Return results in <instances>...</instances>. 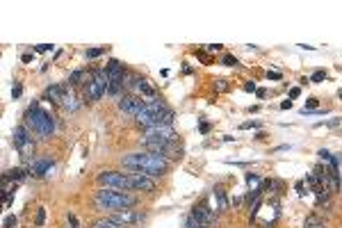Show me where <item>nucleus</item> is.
Masks as SVG:
<instances>
[{
	"label": "nucleus",
	"mask_w": 342,
	"mask_h": 228,
	"mask_svg": "<svg viewBox=\"0 0 342 228\" xmlns=\"http://www.w3.org/2000/svg\"><path fill=\"white\" fill-rule=\"evenodd\" d=\"M121 167H124L126 171H137V174L157 178V176L167 174L169 160L157 155V153H151V151H137V153L124 155V158H121Z\"/></svg>",
	"instance_id": "obj_1"
},
{
	"label": "nucleus",
	"mask_w": 342,
	"mask_h": 228,
	"mask_svg": "<svg viewBox=\"0 0 342 228\" xmlns=\"http://www.w3.org/2000/svg\"><path fill=\"white\" fill-rule=\"evenodd\" d=\"M173 121V110L165 105V100H146L142 112L135 116V123L139 128H151V126H171Z\"/></svg>",
	"instance_id": "obj_2"
},
{
	"label": "nucleus",
	"mask_w": 342,
	"mask_h": 228,
	"mask_svg": "<svg viewBox=\"0 0 342 228\" xmlns=\"http://www.w3.org/2000/svg\"><path fill=\"white\" fill-rule=\"evenodd\" d=\"M94 203L98 210H126L137 203V196L121 190H98L94 194Z\"/></svg>",
	"instance_id": "obj_3"
},
{
	"label": "nucleus",
	"mask_w": 342,
	"mask_h": 228,
	"mask_svg": "<svg viewBox=\"0 0 342 228\" xmlns=\"http://www.w3.org/2000/svg\"><path fill=\"white\" fill-rule=\"evenodd\" d=\"M25 123L32 128V133H37L42 139H48L55 133V121L50 112H46L44 108H39V103H32L25 112Z\"/></svg>",
	"instance_id": "obj_4"
},
{
	"label": "nucleus",
	"mask_w": 342,
	"mask_h": 228,
	"mask_svg": "<svg viewBox=\"0 0 342 228\" xmlns=\"http://www.w3.org/2000/svg\"><path fill=\"white\" fill-rule=\"evenodd\" d=\"M110 89V78H107L105 69H96L87 73L85 78V98L87 100H100Z\"/></svg>",
	"instance_id": "obj_5"
},
{
	"label": "nucleus",
	"mask_w": 342,
	"mask_h": 228,
	"mask_svg": "<svg viewBox=\"0 0 342 228\" xmlns=\"http://www.w3.org/2000/svg\"><path fill=\"white\" fill-rule=\"evenodd\" d=\"M176 130H173V126H151V128H144V133H142V144H151V141H155V144H173L176 141Z\"/></svg>",
	"instance_id": "obj_6"
},
{
	"label": "nucleus",
	"mask_w": 342,
	"mask_h": 228,
	"mask_svg": "<svg viewBox=\"0 0 342 228\" xmlns=\"http://www.w3.org/2000/svg\"><path fill=\"white\" fill-rule=\"evenodd\" d=\"M98 185H103L105 190H130V182H128V176L124 171H100L96 176Z\"/></svg>",
	"instance_id": "obj_7"
},
{
	"label": "nucleus",
	"mask_w": 342,
	"mask_h": 228,
	"mask_svg": "<svg viewBox=\"0 0 342 228\" xmlns=\"http://www.w3.org/2000/svg\"><path fill=\"white\" fill-rule=\"evenodd\" d=\"M14 146L21 151L23 158H30L34 151V141H32V135H30L28 126H16L14 128Z\"/></svg>",
	"instance_id": "obj_8"
},
{
	"label": "nucleus",
	"mask_w": 342,
	"mask_h": 228,
	"mask_svg": "<svg viewBox=\"0 0 342 228\" xmlns=\"http://www.w3.org/2000/svg\"><path fill=\"white\" fill-rule=\"evenodd\" d=\"M128 182H130V190H137V192H155V180L151 176H144V174H137V171H128Z\"/></svg>",
	"instance_id": "obj_9"
},
{
	"label": "nucleus",
	"mask_w": 342,
	"mask_h": 228,
	"mask_svg": "<svg viewBox=\"0 0 342 228\" xmlns=\"http://www.w3.org/2000/svg\"><path fill=\"white\" fill-rule=\"evenodd\" d=\"M144 212H137V210H128V208H126V210H116L114 215L110 217L112 221H114V224H119V226H130V224H139L142 219H144Z\"/></svg>",
	"instance_id": "obj_10"
},
{
	"label": "nucleus",
	"mask_w": 342,
	"mask_h": 228,
	"mask_svg": "<svg viewBox=\"0 0 342 228\" xmlns=\"http://www.w3.org/2000/svg\"><path fill=\"white\" fill-rule=\"evenodd\" d=\"M144 98H139V96H121L119 98V110L130 116H137L142 112V108H144Z\"/></svg>",
	"instance_id": "obj_11"
},
{
	"label": "nucleus",
	"mask_w": 342,
	"mask_h": 228,
	"mask_svg": "<svg viewBox=\"0 0 342 228\" xmlns=\"http://www.w3.org/2000/svg\"><path fill=\"white\" fill-rule=\"evenodd\" d=\"M192 215L196 217L198 221H203V224H208V226H210L212 221L217 219V217H214V210H212V208L206 203V201H201V203H196V205H194V208H192Z\"/></svg>",
	"instance_id": "obj_12"
},
{
	"label": "nucleus",
	"mask_w": 342,
	"mask_h": 228,
	"mask_svg": "<svg viewBox=\"0 0 342 228\" xmlns=\"http://www.w3.org/2000/svg\"><path fill=\"white\" fill-rule=\"evenodd\" d=\"M105 73H107V78H110V82H124L126 80V67L119 59H110Z\"/></svg>",
	"instance_id": "obj_13"
},
{
	"label": "nucleus",
	"mask_w": 342,
	"mask_h": 228,
	"mask_svg": "<svg viewBox=\"0 0 342 228\" xmlns=\"http://www.w3.org/2000/svg\"><path fill=\"white\" fill-rule=\"evenodd\" d=\"M50 169H53V160L50 158H39L30 164V176L34 178H42V176H48Z\"/></svg>",
	"instance_id": "obj_14"
},
{
	"label": "nucleus",
	"mask_w": 342,
	"mask_h": 228,
	"mask_svg": "<svg viewBox=\"0 0 342 228\" xmlns=\"http://www.w3.org/2000/svg\"><path fill=\"white\" fill-rule=\"evenodd\" d=\"M69 91V85H50L48 89H46V94H44V98L46 100H53V103H59L62 105V98H64V94Z\"/></svg>",
	"instance_id": "obj_15"
},
{
	"label": "nucleus",
	"mask_w": 342,
	"mask_h": 228,
	"mask_svg": "<svg viewBox=\"0 0 342 228\" xmlns=\"http://www.w3.org/2000/svg\"><path fill=\"white\" fill-rule=\"evenodd\" d=\"M135 91L142 96V98H146V100H155V98H157L155 87H153V85H149V80H144V78H137Z\"/></svg>",
	"instance_id": "obj_16"
},
{
	"label": "nucleus",
	"mask_w": 342,
	"mask_h": 228,
	"mask_svg": "<svg viewBox=\"0 0 342 228\" xmlns=\"http://www.w3.org/2000/svg\"><path fill=\"white\" fill-rule=\"evenodd\" d=\"M62 108L66 110V112H75V110H80V100H78V96L71 94V85H69V91H66L64 98H62Z\"/></svg>",
	"instance_id": "obj_17"
},
{
	"label": "nucleus",
	"mask_w": 342,
	"mask_h": 228,
	"mask_svg": "<svg viewBox=\"0 0 342 228\" xmlns=\"http://www.w3.org/2000/svg\"><path fill=\"white\" fill-rule=\"evenodd\" d=\"M91 228H124V226L114 224V221H112L110 217H105V219H98V221H94V224H91Z\"/></svg>",
	"instance_id": "obj_18"
},
{
	"label": "nucleus",
	"mask_w": 342,
	"mask_h": 228,
	"mask_svg": "<svg viewBox=\"0 0 342 228\" xmlns=\"http://www.w3.org/2000/svg\"><path fill=\"white\" fill-rule=\"evenodd\" d=\"M183 228H208V224H203V221H198L194 215H190L185 219V224H183Z\"/></svg>",
	"instance_id": "obj_19"
},
{
	"label": "nucleus",
	"mask_w": 342,
	"mask_h": 228,
	"mask_svg": "<svg viewBox=\"0 0 342 228\" xmlns=\"http://www.w3.org/2000/svg\"><path fill=\"white\" fill-rule=\"evenodd\" d=\"M85 78V71L83 69H78V71H73V73H71V78H69V85L71 87H73V85H80V80Z\"/></svg>",
	"instance_id": "obj_20"
},
{
	"label": "nucleus",
	"mask_w": 342,
	"mask_h": 228,
	"mask_svg": "<svg viewBox=\"0 0 342 228\" xmlns=\"http://www.w3.org/2000/svg\"><path fill=\"white\" fill-rule=\"evenodd\" d=\"M105 46H103V48H89V50H87V59H94V57H100V55H103L105 53Z\"/></svg>",
	"instance_id": "obj_21"
},
{
	"label": "nucleus",
	"mask_w": 342,
	"mask_h": 228,
	"mask_svg": "<svg viewBox=\"0 0 342 228\" xmlns=\"http://www.w3.org/2000/svg\"><path fill=\"white\" fill-rule=\"evenodd\" d=\"M222 64H226V67H237V57H233V55H224Z\"/></svg>",
	"instance_id": "obj_22"
},
{
	"label": "nucleus",
	"mask_w": 342,
	"mask_h": 228,
	"mask_svg": "<svg viewBox=\"0 0 342 228\" xmlns=\"http://www.w3.org/2000/svg\"><path fill=\"white\" fill-rule=\"evenodd\" d=\"M12 226H16V217H14V215L5 217V221H3V228H12Z\"/></svg>",
	"instance_id": "obj_23"
},
{
	"label": "nucleus",
	"mask_w": 342,
	"mask_h": 228,
	"mask_svg": "<svg viewBox=\"0 0 342 228\" xmlns=\"http://www.w3.org/2000/svg\"><path fill=\"white\" fill-rule=\"evenodd\" d=\"M214 89H217V91H228V82H226V80H214Z\"/></svg>",
	"instance_id": "obj_24"
},
{
	"label": "nucleus",
	"mask_w": 342,
	"mask_h": 228,
	"mask_svg": "<svg viewBox=\"0 0 342 228\" xmlns=\"http://www.w3.org/2000/svg\"><path fill=\"white\" fill-rule=\"evenodd\" d=\"M310 80H313V82H321V80H326V71H315Z\"/></svg>",
	"instance_id": "obj_25"
},
{
	"label": "nucleus",
	"mask_w": 342,
	"mask_h": 228,
	"mask_svg": "<svg viewBox=\"0 0 342 228\" xmlns=\"http://www.w3.org/2000/svg\"><path fill=\"white\" fill-rule=\"evenodd\" d=\"M242 130H249V128H260V121H244L242 126H239Z\"/></svg>",
	"instance_id": "obj_26"
},
{
	"label": "nucleus",
	"mask_w": 342,
	"mask_h": 228,
	"mask_svg": "<svg viewBox=\"0 0 342 228\" xmlns=\"http://www.w3.org/2000/svg\"><path fill=\"white\" fill-rule=\"evenodd\" d=\"M44 219H46V210H44V208H39V210H37V221H34V224L44 226Z\"/></svg>",
	"instance_id": "obj_27"
},
{
	"label": "nucleus",
	"mask_w": 342,
	"mask_h": 228,
	"mask_svg": "<svg viewBox=\"0 0 342 228\" xmlns=\"http://www.w3.org/2000/svg\"><path fill=\"white\" fill-rule=\"evenodd\" d=\"M217 196H219V205H222V210L226 208L228 203H226V194H224V190H217Z\"/></svg>",
	"instance_id": "obj_28"
},
{
	"label": "nucleus",
	"mask_w": 342,
	"mask_h": 228,
	"mask_svg": "<svg viewBox=\"0 0 342 228\" xmlns=\"http://www.w3.org/2000/svg\"><path fill=\"white\" fill-rule=\"evenodd\" d=\"M247 182H249V185H258V182H260L258 174H247Z\"/></svg>",
	"instance_id": "obj_29"
},
{
	"label": "nucleus",
	"mask_w": 342,
	"mask_h": 228,
	"mask_svg": "<svg viewBox=\"0 0 342 228\" xmlns=\"http://www.w3.org/2000/svg\"><path fill=\"white\" fill-rule=\"evenodd\" d=\"M48 50H53V46H50V44H39L37 46V53H48Z\"/></svg>",
	"instance_id": "obj_30"
},
{
	"label": "nucleus",
	"mask_w": 342,
	"mask_h": 228,
	"mask_svg": "<svg viewBox=\"0 0 342 228\" xmlns=\"http://www.w3.org/2000/svg\"><path fill=\"white\" fill-rule=\"evenodd\" d=\"M206 50L208 53H217V50H222V44H210V46H206Z\"/></svg>",
	"instance_id": "obj_31"
},
{
	"label": "nucleus",
	"mask_w": 342,
	"mask_h": 228,
	"mask_svg": "<svg viewBox=\"0 0 342 228\" xmlns=\"http://www.w3.org/2000/svg\"><path fill=\"white\" fill-rule=\"evenodd\" d=\"M21 91H23V89H21V85L16 82V85L12 87V96H14V98H18V96H21Z\"/></svg>",
	"instance_id": "obj_32"
},
{
	"label": "nucleus",
	"mask_w": 342,
	"mask_h": 228,
	"mask_svg": "<svg viewBox=\"0 0 342 228\" xmlns=\"http://www.w3.org/2000/svg\"><path fill=\"white\" fill-rule=\"evenodd\" d=\"M340 123V119H331V121H324V123H317V128L319 126H331V128H333V126H338Z\"/></svg>",
	"instance_id": "obj_33"
},
{
	"label": "nucleus",
	"mask_w": 342,
	"mask_h": 228,
	"mask_svg": "<svg viewBox=\"0 0 342 228\" xmlns=\"http://www.w3.org/2000/svg\"><path fill=\"white\" fill-rule=\"evenodd\" d=\"M267 78H269V80H280V73H278V71H269Z\"/></svg>",
	"instance_id": "obj_34"
},
{
	"label": "nucleus",
	"mask_w": 342,
	"mask_h": 228,
	"mask_svg": "<svg viewBox=\"0 0 342 228\" xmlns=\"http://www.w3.org/2000/svg\"><path fill=\"white\" fill-rule=\"evenodd\" d=\"M299 94H301L299 87H292V89H290V98H299Z\"/></svg>",
	"instance_id": "obj_35"
},
{
	"label": "nucleus",
	"mask_w": 342,
	"mask_h": 228,
	"mask_svg": "<svg viewBox=\"0 0 342 228\" xmlns=\"http://www.w3.org/2000/svg\"><path fill=\"white\" fill-rule=\"evenodd\" d=\"M244 91H258V89H256V85H253L251 80H249V82L244 85Z\"/></svg>",
	"instance_id": "obj_36"
},
{
	"label": "nucleus",
	"mask_w": 342,
	"mask_h": 228,
	"mask_svg": "<svg viewBox=\"0 0 342 228\" xmlns=\"http://www.w3.org/2000/svg\"><path fill=\"white\" fill-rule=\"evenodd\" d=\"M280 108H283V110H290V108H292V100H283V103H280Z\"/></svg>",
	"instance_id": "obj_37"
},
{
	"label": "nucleus",
	"mask_w": 342,
	"mask_h": 228,
	"mask_svg": "<svg viewBox=\"0 0 342 228\" xmlns=\"http://www.w3.org/2000/svg\"><path fill=\"white\" fill-rule=\"evenodd\" d=\"M340 98H342V89H340Z\"/></svg>",
	"instance_id": "obj_38"
}]
</instances>
